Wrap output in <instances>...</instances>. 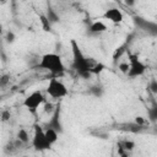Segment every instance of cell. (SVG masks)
<instances>
[{
    "mask_svg": "<svg viewBox=\"0 0 157 157\" xmlns=\"http://www.w3.org/2000/svg\"><path fill=\"white\" fill-rule=\"evenodd\" d=\"M71 53H72V67L76 71V74L82 78H88L92 74L91 70L96 61H92L90 58H87L83 52L81 50L78 43L75 39H71Z\"/></svg>",
    "mask_w": 157,
    "mask_h": 157,
    "instance_id": "obj_1",
    "label": "cell"
},
{
    "mask_svg": "<svg viewBox=\"0 0 157 157\" xmlns=\"http://www.w3.org/2000/svg\"><path fill=\"white\" fill-rule=\"evenodd\" d=\"M37 67L50 72L53 75V77L60 76L65 72V64H64L61 56L55 53L43 54L37 64Z\"/></svg>",
    "mask_w": 157,
    "mask_h": 157,
    "instance_id": "obj_2",
    "label": "cell"
},
{
    "mask_svg": "<svg viewBox=\"0 0 157 157\" xmlns=\"http://www.w3.org/2000/svg\"><path fill=\"white\" fill-rule=\"evenodd\" d=\"M45 93L50 98L59 101V99L66 97L69 91H67V87L65 86V83L61 80H59L58 77H52L48 81V85L45 87Z\"/></svg>",
    "mask_w": 157,
    "mask_h": 157,
    "instance_id": "obj_3",
    "label": "cell"
},
{
    "mask_svg": "<svg viewBox=\"0 0 157 157\" xmlns=\"http://www.w3.org/2000/svg\"><path fill=\"white\" fill-rule=\"evenodd\" d=\"M31 144H32V147L38 152L49 151L53 147L49 144V141L47 140V137H45L44 129L38 124H36L34 128H33V136H32Z\"/></svg>",
    "mask_w": 157,
    "mask_h": 157,
    "instance_id": "obj_4",
    "label": "cell"
},
{
    "mask_svg": "<svg viewBox=\"0 0 157 157\" xmlns=\"http://www.w3.org/2000/svg\"><path fill=\"white\" fill-rule=\"evenodd\" d=\"M45 103V97L43 94L42 91H33L32 93H29L25 99H23V107L29 110V113L36 114L38 108Z\"/></svg>",
    "mask_w": 157,
    "mask_h": 157,
    "instance_id": "obj_5",
    "label": "cell"
},
{
    "mask_svg": "<svg viewBox=\"0 0 157 157\" xmlns=\"http://www.w3.org/2000/svg\"><path fill=\"white\" fill-rule=\"evenodd\" d=\"M128 65H129V71H128V76L129 77H139L142 76L146 71V65L140 60V58L134 54V53H128Z\"/></svg>",
    "mask_w": 157,
    "mask_h": 157,
    "instance_id": "obj_6",
    "label": "cell"
},
{
    "mask_svg": "<svg viewBox=\"0 0 157 157\" xmlns=\"http://www.w3.org/2000/svg\"><path fill=\"white\" fill-rule=\"evenodd\" d=\"M44 128L53 129V130H55L58 134H61V132L64 131L63 124H61V108H60V104H56V105H55V109H54V112L50 114V118H49V120L47 121V124H45Z\"/></svg>",
    "mask_w": 157,
    "mask_h": 157,
    "instance_id": "obj_7",
    "label": "cell"
},
{
    "mask_svg": "<svg viewBox=\"0 0 157 157\" xmlns=\"http://www.w3.org/2000/svg\"><path fill=\"white\" fill-rule=\"evenodd\" d=\"M102 17H103L104 20L112 22V23H115V25L121 23L123 20H124V15H123V12H121L118 7H109V9H107V10L103 12Z\"/></svg>",
    "mask_w": 157,
    "mask_h": 157,
    "instance_id": "obj_8",
    "label": "cell"
},
{
    "mask_svg": "<svg viewBox=\"0 0 157 157\" xmlns=\"http://www.w3.org/2000/svg\"><path fill=\"white\" fill-rule=\"evenodd\" d=\"M108 29L107 25L102 21H93L90 26H88V32L91 34H101L103 32H105Z\"/></svg>",
    "mask_w": 157,
    "mask_h": 157,
    "instance_id": "obj_9",
    "label": "cell"
},
{
    "mask_svg": "<svg viewBox=\"0 0 157 157\" xmlns=\"http://www.w3.org/2000/svg\"><path fill=\"white\" fill-rule=\"evenodd\" d=\"M44 132H45V137H47V140H48L49 144L53 146V145L58 141V139H59V134H58L55 130H53V129H48V128H44Z\"/></svg>",
    "mask_w": 157,
    "mask_h": 157,
    "instance_id": "obj_10",
    "label": "cell"
},
{
    "mask_svg": "<svg viewBox=\"0 0 157 157\" xmlns=\"http://www.w3.org/2000/svg\"><path fill=\"white\" fill-rule=\"evenodd\" d=\"M17 140L21 144H27L29 141V135H28V132H27L26 129H20L17 131Z\"/></svg>",
    "mask_w": 157,
    "mask_h": 157,
    "instance_id": "obj_11",
    "label": "cell"
},
{
    "mask_svg": "<svg viewBox=\"0 0 157 157\" xmlns=\"http://www.w3.org/2000/svg\"><path fill=\"white\" fill-rule=\"evenodd\" d=\"M45 17H47V20L49 21V23H55V22L59 21V17H58L56 12H55L52 7H48V12H47Z\"/></svg>",
    "mask_w": 157,
    "mask_h": 157,
    "instance_id": "obj_12",
    "label": "cell"
},
{
    "mask_svg": "<svg viewBox=\"0 0 157 157\" xmlns=\"http://www.w3.org/2000/svg\"><path fill=\"white\" fill-rule=\"evenodd\" d=\"M9 82H10V78H9L7 75L0 76V87H6L9 85Z\"/></svg>",
    "mask_w": 157,
    "mask_h": 157,
    "instance_id": "obj_13",
    "label": "cell"
},
{
    "mask_svg": "<svg viewBox=\"0 0 157 157\" xmlns=\"http://www.w3.org/2000/svg\"><path fill=\"white\" fill-rule=\"evenodd\" d=\"M118 69L123 72V74H128V71H129V65H128V63H120L119 64V66H118Z\"/></svg>",
    "mask_w": 157,
    "mask_h": 157,
    "instance_id": "obj_14",
    "label": "cell"
},
{
    "mask_svg": "<svg viewBox=\"0 0 157 157\" xmlns=\"http://www.w3.org/2000/svg\"><path fill=\"white\" fill-rule=\"evenodd\" d=\"M44 110H45V113H49V114H52L53 112H54V109H55V105H53L52 103H44Z\"/></svg>",
    "mask_w": 157,
    "mask_h": 157,
    "instance_id": "obj_15",
    "label": "cell"
},
{
    "mask_svg": "<svg viewBox=\"0 0 157 157\" xmlns=\"http://www.w3.org/2000/svg\"><path fill=\"white\" fill-rule=\"evenodd\" d=\"M21 157H29V156H27V155H23V156H21Z\"/></svg>",
    "mask_w": 157,
    "mask_h": 157,
    "instance_id": "obj_16",
    "label": "cell"
}]
</instances>
